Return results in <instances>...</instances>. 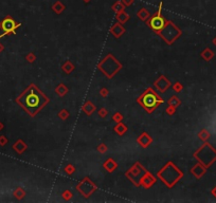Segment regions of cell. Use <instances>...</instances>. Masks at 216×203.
<instances>
[{
  "label": "cell",
  "instance_id": "18",
  "mask_svg": "<svg viewBox=\"0 0 216 203\" xmlns=\"http://www.w3.org/2000/svg\"><path fill=\"white\" fill-rule=\"evenodd\" d=\"M13 148H14V150H16L18 153H22L23 151H26L27 148H28V146H27V144L23 142V141L18 140L16 144H14Z\"/></svg>",
  "mask_w": 216,
  "mask_h": 203
},
{
  "label": "cell",
  "instance_id": "14",
  "mask_svg": "<svg viewBox=\"0 0 216 203\" xmlns=\"http://www.w3.org/2000/svg\"><path fill=\"white\" fill-rule=\"evenodd\" d=\"M191 174L194 175L197 179H199V178H201L202 176L205 174V167L203 166L201 163H197V164L191 169Z\"/></svg>",
  "mask_w": 216,
  "mask_h": 203
},
{
  "label": "cell",
  "instance_id": "29",
  "mask_svg": "<svg viewBox=\"0 0 216 203\" xmlns=\"http://www.w3.org/2000/svg\"><path fill=\"white\" fill-rule=\"evenodd\" d=\"M198 137H199L200 140L205 141L208 138L210 137V135H209V133H208V131H207V130L203 129V130H201V131H200V132H199V135H198Z\"/></svg>",
  "mask_w": 216,
  "mask_h": 203
},
{
  "label": "cell",
  "instance_id": "30",
  "mask_svg": "<svg viewBox=\"0 0 216 203\" xmlns=\"http://www.w3.org/2000/svg\"><path fill=\"white\" fill-rule=\"evenodd\" d=\"M14 194H15V196L18 198V199H22V198L26 196V193H24V190L21 189L20 187H19V188H17V190L14 193Z\"/></svg>",
  "mask_w": 216,
  "mask_h": 203
},
{
  "label": "cell",
  "instance_id": "4",
  "mask_svg": "<svg viewBox=\"0 0 216 203\" xmlns=\"http://www.w3.org/2000/svg\"><path fill=\"white\" fill-rule=\"evenodd\" d=\"M121 68H122V65L111 54H108L98 65L99 70H101L106 76H108V78H112L115 74L120 71Z\"/></svg>",
  "mask_w": 216,
  "mask_h": 203
},
{
  "label": "cell",
  "instance_id": "26",
  "mask_svg": "<svg viewBox=\"0 0 216 203\" xmlns=\"http://www.w3.org/2000/svg\"><path fill=\"white\" fill-rule=\"evenodd\" d=\"M168 105H171V106H174V107H176L177 108L178 106H180V104H181V102H180V100L179 98L177 97V96L176 95H173L172 97L170 98V100H168Z\"/></svg>",
  "mask_w": 216,
  "mask_h": 203
},
{
  "label": "cell",
  "instance_id": "17",
  "mask_svg": "<svg viewBox=\"0 0 216 203\" xmlns=\"http://www.w3.org/2000/svg\"><path fill=\"white\" fill-rule=\"evenodd\" d=\"M137 16H138V18L140 19V20L146 21L150 17V12L145 9V7H141V9L138 11Z\"/></svg>",
  "mask_w": 216,
  "mask_h": 203
},
{
  "label": "cell",
  "instance_id": "10",
  "mask_svg": "<svg viewBox=\"0 0 216 203\" xmlns=\"http://www.w3.org/2000/svg\"><path fill=\"white\" fill-rule=\"evenodd\" d=\"M156 181H157V179L150 172L146 170L142 175V177L140 178V185H142L144 188H150V187H151L155 184Z\"/></svg>",
  "mask_w": 216,
  "mask_h": 203
},
{
  "label": "cell",
  "instance_id": "11",
  "mask_svg": "<svg viewBox=\"0 0 216 203\" xmlns=\"http://www.w3.org/2000/svg\"><path fill=\"white\" fill-rule=\"evenodd\" d=\"M154 85L156 86V88H157L160 92H165V91L171 87V81H168L164 75H161L158 80L155 81Z\"/></svg>",
  "mask_w": 216,
  "mask_h": 203
},
{
  "label": "cell",
  "instance_id": "28",
  "mask_svg": "<svg viewBox=\"0 0 216 203\" xmlns=\"http://www.w3.org/2000/svg\"><path fill=\"white\" fill-rule=\"evenodd\" d=\"M74 172H75V167L72 164H67L65 166V172L67 175L71 176L72 174H74Z\"/></svg>",
  "mask_w": 216,
  "mask_h": 203
},
{
  "label": "cell",
  "instance_id": "32",
  "mask_svg": "<svg viewBox=\"0 0 216 203\" xmlns=\"http://www.w3.org/2000/svg\"><path fill=\"white\" fill-rule=\"evenodd\" d=\"M112 120L115 121L116 123H120V122H122V120H123V115L121 114L120 112H116L115 114L112 115Z\"/></svg>",
  "mask_w": 216,
  "mask_h": 203
},
{
  "label": "cell",
  "instance_id": "27",
  "mask_svg": "<svg viewBox=\"0 0 216 203\" xmlns=\"http://www.w3.org/2000/svg\"><path fill=\"white\" fill-rule=\"evenodd\" d=\"M57 116H58L59 118H61V120L66 121L67 118H68L69 116H70V113H69V111H68V110H66V109H61V110L58 112Z\"/></svg>",
  "mask_w": 216,
  "mask_h": 203
},
{
  "label": "cell",
  "instance_id": "36",
  "mask_svg": "<svg viewBox=\"0 0 216 203\" xmlns=\"http://www.w3.org/2000/svg\"><path fill=\"white\" fill-rule=\"evenodd\" d=\"M26 59L29 61V63H33V61H35L36 59V56L34 53H32V52H30V53L28 54V55L26 56Z\"/></svg>",
  "mask_w": 216,
  "mask_h": 203
},
{
  "label": "cell",
  "instance_id": "38",
  "mask_svg": "<svg viewBox=\"0 0 216 203\" xmlns=\"http://www.w3.org/2000/svg\"><path fill=\"white\" fill-rule=\"evenodd\" d=\"M100 94L102 97H106L108 94H109V91H108V89L107 88H105V87H103V88H101L100 89Z\"/></svg>",
  "mask_w": 216,
  "mask_h": 203
},
{
  "label": "cell",
  "instance_id": "35",
  "mask_svg": "<svg viewBox=\"0 0 216 203\" xmlns=\"http://www.w3.org/2000/svg\"><path fill=\"white\" fill-rule=\"evenodd\" d=\"M72 196H73V195H72V193L70 192V190H65V192L63 193V198L66 200V201H69V200L72 198Z\"/></svg>",
  "mask_w": 216,
  "mask_h": 203
},
{
  "label": "cell",
  "instance_id": "5",
  "mask_svg": "<svg viewBox=\"0 0 216 203\" xmlns=\"http://www.w3.org/2000/svg\"><path fill=\"white\" fill-rule=\"evenodd\" d=\"M158 34L166 41L167 44H172L176 39L181 35V31L177 26L173 23L172 21H166L165 26Z\"/></svg>",
  "mask_w": 216,
  "mask_h": 203
},
{
  "label": "cell",
  "instance_id": "25",
  "mask_svg": "<svg viewBox=\"0 0 216 203\" xmlns=\"http://www.w3.org/2000/svg\"><path fill=\"white\" fill-rule=\"evenodd\" d=\"M213 56H214V53H213L212 50H211V49H209V48L205 49V50L201 53V57L205 59V60H207V61L211 60Z\"/></svg>",
  "mask_w": 216,
  "mask_h": 203
},
{
  "label": "cell",
  "instance_id": "2",
  "mask_svg": "<svg viewBox=\"0 0 216 203\" xmlns=\"http://www.w3.org/2000/svg\"><path fill=\"white\" fill-rule=\"evenodd\" d=\"M137 102L139 103V105L145 109L148 113H151L164 101L161 96H159V94H157V92L153 88H147L137 98Z\"/></svg>",
  "mask_w": 216,
  "mask_h": 203
},
{
  "label": "cell",
  "instance_id": "16",
  "mask_svg": "<svg viewBox=\"0 0 216 203\" xmlns=\"http://www.w3.org/2000/svg\"><path fill=\"white\" fill-rule=\"evenodd\" d=\"M95 109H96L95 106H94L90 101H87L83 106V111L86 113L87 115H91L94 111H95Z\"/></svg>",
  "mask_w": 216,
  "mask_h": 203
},
{
  "label": "cell",
  "instance_id": "9",
  "mask_svg": "<svg viewBox=\"0 0 216 203\" xmlns=\"http://www.w3.org/2000/svg\"><path fill=\"white\" fill-rule=\"evenodd\" d=\"M19 26H20V24H19V23H16V22H15V21L13 20V19L11 18V17H6V18L1 22V24H0L1 29L3 30V31L6 32V34H9V33H14L15 30L18 28Z\"/></svg>",
  "mask_w": 216,
  "mask_h": 203
},
{
  "label": "cell",
  "instance_id": "37",
  "mask_svg": "<svg viewBox=\"0 0 216 203\" xmlns=\"http://www.w3.org/2000/svg\"><path fill=\"white\" fill-rule=\"evenodd\" d=\"M96 150H98L100 153H105L106 151H107V146H106L105 144H100L98 146V148H96Z\"/></svg>",
  "mask_w": 216,
  "mask_h": 203
},
{
  "label": "cell",
  "instance_id": "22",
  "mask_svg": "<svg viewBox=\"0 0 216 203\" xmlns=\"http://www.w3.org/2000/svg\"><path fill=\"white\" fill-rule=\"evenodd\" d=\"M65 9H66V6L61 3V1H56L55 3H53V6H52V10H53V12L56 14H61Z\"/></svg>",
  "mask_w": 216,
  "mask_h": 203
},
{
  "label": "cell",
  "instance_id": "43",
  "mask_svg": "<svg viewBox=\"0 0 216 203\" xmlns=\"http://www.w3.org/2000/svg\"><path fill=\"white\" fill-rule=\"evenodd\" d=\"M213 43H214V44H215V46H216V37H215V38H214V39H213Z\"/></svg>",
  "mask_w": 216,
  "mask_h": 203
},
{
  "label": "cell",
  "instance_id": "34",
  "mask_svg": "<svg viewBox=\"0 0 216 203\" xmlns=\"http://www.w3.org/2000/svg\"><path fill=\"white\" fill-rule=\"evenodd\" d=\"M175 112H176V107L168 105L167 108H166V114H167V115H174V114H175Z\"/></svg>",
  "mask_w": 216,
  "mask_h": 203
},
{
  "label": "cell",
  "instance_id": "31",
  "mask_svg": "<svg viewBox=\"0 0 216 203\" xmlns=\"http://www.w3.org/2000/svg\"><path fill=\"white\" fill-rule=\"evenodd\" d=\"M98 114H99V116H100V118H105L106 116L108 115V110L106 108H101L100 110L98 111Z\"/></svg>",
  "mask_w": 216,
  "mask_h": 203
},
{
  "label": "cell",
  "instance_id": "33",
  "mask_svg": "<svg viewBox=\"0 0 216 203\" xmlns=\"http://www.w3.org/2000/svg\"><path fill=\"white\" fill-rule=\"evenodd\" d=\"M182 89H183V86L181 85L179 81H177V83H175L173 85V90L175 91V92H181Z\"/></svg>",
  "mask_w": 216,
  "mask_h": 203
},
{
  "label": "cell",
  "instance_id": "20",
  "mask_svg": "<svg viewBox=\"0 0 216 203\" xmlns=\"http://www.w3.org/2000/svg\"><path fill=\"white\" fill-rule=\"evenodd\" d=\"M115 132L118 133L119 135H123L124 133L127 131V126L125 125V124H123L122 122L120 123H116V125L115 126Z\"/></svg>",
  "mask_w": 216,
  "mask_h": 203
},
{
  "label": "cell",
  "instance_id": "6",
  "mask_svg": "<svg viewBox=\"0 0 216 203\" xmlns=\"http://www.w3.org/2000/svg\"><path fill=\"white\" fill-rule=\"evenodd\" d=\"M162 6H163V2H160V6H159V9H158L157 13H156L155 15H153V16L150 17V18L146 20V22H147V26L150 27L151 30H154L156 33H158L159 31H161V30L163 29V27L165 26V23H166V20L163 18L162 15H161Z\"/></svg>",
  "mask_w": 216,
  "mask_h": 203
},
{
  "label": "cell",
  "instance_id": "8",
  "mask_svg": "<svg viewBox=\"0 0 216 203\" xmlns=\"http://www.w3.org/2000/svg\"><path fill=\"white\" fill-rule=\"evenodd\" d=\"M76 189H78L85 198H88L96 190V186L88 177H86V178H84L83 181H81L76 185Z\"/></svg>",
  "mask_w": 216,
  "mask_h": 203
},
{
  "label": "cell",
  "instance_id": "7",
  "mask_svg": "<svg viewBox=\"0 0 216 203\" xmlns=\"http://www.w3.org/2000/svg\"><path fill=\"white\" fill-rule=\"evenodd\" d=\"M145 168H144L142 165L139 162H136L133 164V166H131L128 172H126L125 176L130 180L131 183H133L135 186H140V178L142 177V175L145 172Z\"/></svg>",
  "mask_w": 216,
  "mask_h": 203
},
{
  "label": "cell",
  "instance_id": "19",
  "mask_svg": "<svg viewBox=\"0 0 216 203\" xmlns=\"http://www.w3.org/2000/svg\"><path fill=\"white\" fill-rule=\"evenodd\" d=\"M116 20H118V22H120V23L123 24V23H125V22H127L128 20H129L130 16L126 13L125 11H122V12H120V13L116 14Z\"/></svg>",
  "mask_w": 216,
  "mask_h": 203
},
{
  "label": "cell",
  "instance_id": "42",
  "mask_svg": "<svg viewBox=\"0 0 216 203\" xmlns=\"http://www.w3.org/2000/svg\"><path fill=\"white\" fill-rule=\"evenodd\" d=\"M2 50H3V47H2L1 44H0V52H1Z\"/></svg>",
  "mask_w": 216,
  "mask_h": 203
},
{
  "label": "cell",
  "instance_id": "24",
  "mask_svg": "<svg viewBox=\"0 0 216 203\" xmlns=\"http://www.w3.org/2000/svg\"><path fill=\"white\" fill-rule=\"evenodd\" d=\"M111 9L113 10V11L116 12V14L120 13V12H122L125 10V6L122 3V1H116L115 2V3L112 4V6H111Z\"/></svg>",
  "mask_w": 216,
  "mask_h": 203
},
{
  "label": "cell",
  "instance_id": "23",
  "mask_svg": "<svg viewBox=\"0 0 216 203\" xmlns=\"http://www.w3.org/2000/svg\"><path fill=\"white\" fill-rule=\"evenodd\" d=\"M61 69H63V71L66 74H70L72 71L74 70V66L70 60H67L66 63L63 65V67H61Z\"/></svg>",
  "mask_w": 216,
  "mask_h": 203
},
{
  "label": "cell",
  "instance_id": "1",
  "mask_svg": "<svg viewBox=\"0 0 216 203\" xmlns=\"http://www.w3.org/2000/svg\"><path fill=\"white\" fill-rule=\"evenodd\" d=\"M16 102L30 115L34 116L49 103V98L34 84H31L28 89L17 97Z\"/></svg>",
  "mask_w": 216,
  "mask_h": 203
},
{
  "label": "cell",
  "instance_id": "13",
  "mask_svg": "<svg viewBox=\"0 0 216 203\" xmlns=\"http://www.w3.org/2000/svg\"><path fill=\"white\" fill-rule=\"evenodd\" d=\"M110 32H111V34H112V35L116 37V38H120V37L122 36L123 34L126 32V30L123 27L122 23L118 22V23H115L112 27H111Z\"/></svg>",
  "mask_w": 216,
  "mask_h": 203
},
{
  "label": "cell",
  "instance_id": "15",
  "mask_svg": "<svg viewBox=\"0 0 216 203\" xmlns=\"http://www.w3.org/2000/svg\"><path fill=\"white\" fill-rule=\"evenodd\" d=\"M103 167L105 168L108 172H113L116 169V167H118V163H116L113 159L109 158V159H107L105 162H104Z\"/></svg>",
  "mask_w": 216,
  "mask_h": 203
},
{
  "label": "cell",
  "instance_id": "40",
  "mask_svg": "<svg viewBox=\"0 0 216 203\" xmlns=\"http://www.w3.org/2000/svg\"><path fill=\"white\" fill-rule=\"evenodd\" d=\"M212 194H213V195H214V196L216 197V187H215V188H214V189H213V190H212Z\"/></svg>",
  "mask_w": 216,
  "mask_h": 203
},
{
  "label": "cell",
  "instance_id": "3",
  "mask_svg": "<svg viewBox=\"0 0 216 203\" xmlns=\"http://www.w3.org/2000/svg\"><path fill=\"white\" fill-rule=\"evenodd\" d=\"M182 172L176 165H174L173 162H168L160 172H158L157 176L162 180L163 182L167 185V187L172 188L182 177Z\"/></svg>",
  "mask_w": 216,
  "mask_h": 203
},
{
  "label": "cell",
  "instance_id": "39",
  "mask_svg": "<svg viewBox=\"0 0 216 203\" xmlns=\"http://www.w3.org/2000/svg\"><path fill=\"white\" fill-rule=\"evenodd\" d=\"M121 1L125 6H130L133 3V0H121Z\"/></svg>",
  "mask_w": 216,
  "mask_h": 203
},
{
  "label": "cell",
  "instance_id": "41",
  "mask_svg": "<svg viewBox=\"0 0 216 203\" xmlns=\"http://www.w3.org/2000/svg\"><path fill=\"white\" fill-rule=\"evenodd\" d=\"M83 1L85 2V3H88V2H89V1H91V0H83Z\"/></svg>",
  "mask_w": 216,
  "mask_h": 203
},
{
  "label": "cell",
  "instance_id": "21",
  "mask_svg": "<svg viewBox=\"0 0 216 203\" xmlns=\"http://www.w3.org/2000/svg\"><path fill=\"white\" fill-rule=\"evenodd\" d=\"M68 91H69V89L67 88V86L64 85L63 83H61L57 87L55 88V93L58 96H65L67 93H68Z\"/></svg>",
  "mask_w": 216,
  "mask_h": 203
},
{
  "label": "cell",
  "instance_id": "12",
  "mask_svg": "<svg viewBox=\"0 0 216 203\" xmlns=\"http://www.w3.org/2000/svg\"><path fill=\"white\" fill-rule=\"evenodd\" d=\"M137 142L142 148H147L153 143V139H151V137L147 132H143L140 137H138Z\"/></svg>",
  "mask_w": 216,
  "mask_h": 203
}]
</instances>
